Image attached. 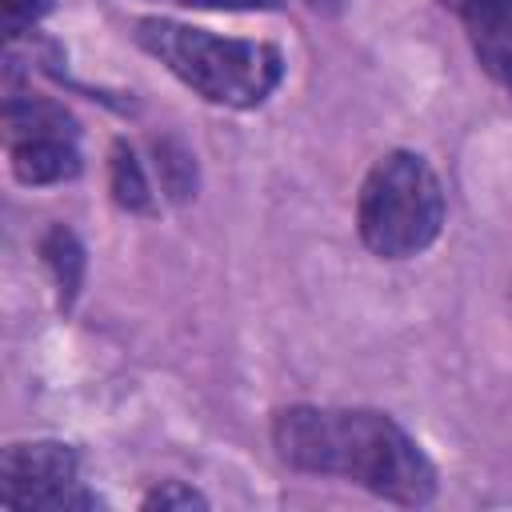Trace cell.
<instances>
[{"instance_id": "cell-7", "label": "cell", "mask_w": 512, "mask_h": 512, "mask_svg": "<svg viewBox=\"0 0 512 512\" xmlns=\"http://www.w3.org/2000/svg\"><path fill=\"white\" fill-rule=\"evenodd\" d=\"M40 252H44V260H48L56 284H60V296L72 300L76 288H80V272H84V252H80L76 236H72L68 228H52V232L44 236V248H40Z\"/></svg>"}, {"instance_id": "cell-6", "label": "cell", "mask_w": 512, "mask_h": 512, "mask_svg": "<svg viewBox=\"0 0 512 512\" xmlns=\"http://www.w3.org/2000/svg\"><path fill=\"white\" fill-rule=\"evenodd\" d=\"M76 132H32L12 136V172L24 184H60L80 172V152L72 144Z\"/></svg>"}, {"instance_id": "cell-3", "label": "cell", "mask_w": 512, "mask_h": 512, "mask_svg": "<svg viewBox=\"0 0 512 512\" xmlns=\"http://www.w3.org/2000/svg\"><path fill=\"white\" fill-rule=\"evenodd\" d=\"M360 240L384 260L424 252L444 228V188L424 156L388 152L372 164L356 200Z\"/></svg>"}, {"instance_id": "cell-9", "label": "cell", "mask_w": 512, "mask_h": 512, "mask_svg": "<svg viewBox=\"0 0 512 512\" xmlns=\"http://www.w3.org/2000/svg\"><path fill=\"white\" fill-rule=\"evenodd\" d=\"M156 152H160V172H164V188L176 196V200H184L188 192H192V184L188 180H180V172L184 176H192V156L180 148V144H156Z\"/></svg>"}, {"instance_id": "cell-13", "label": "cell", "mask_w": 512, "mask_h": 512, "mask_svg": "<svg viewBox=\"0 0 512 512\" xmlns=\"http://www.w3.org/2000/svg\"><path fill=\"white\" fill-rule=\"evenodd\" d=\"M308 4H316V8H320V4H332V0H308Z\"/></svg>"}, {"instance_id": "cell-8", "label": "cell", "mask_w": 512, "mask_h": 512, "mask_svg": "<svg viewBox=\"0 0 512 512\" xmlns=\"http://www.w3.org/2000/svg\"><path fill=\"white\" fill-rule=\"evenodd\" d=\"M112 196H116V204H124L132 212L148 208V180H144L136 156L124 144L112 152Z\"/></svg>"}, {"instance_id": "cell-12", "label": "cell", "mask_w": 512, "mask_h": 512, "mask_svg": "<svg viewBox=\"0 0 512 512\" xmlns=\"http://www.w3.org/2000/svg\"><path fill=\"white\" fill-rule=\"evenodd\" d=\"M192 8H228V12H248V8H276L280 0H180Z\"/></svg>"}, {"instance_id": "cell-5", "label": "cell", "mask_w": 512, "mask_h": 512, "mask_svg": "<svg viewBox=\"0 0 512 512\" xmlns=\"http://www.w3.org/2000/svg\"><path fill=\"white\" fill-rule=\"evenodd\" d=\"M468 28L484 72L512 92V0H444Z\"/></svg>"}, {"instance_id": "cell-10", "label": "cell", "mask_w": 512, "mask_h": 512, "mask_svg": "<svg viewBox=\"0 0 512 512\" xmlns=\"http://www.w3.org/2000/svg\"><path fill=\"white\" fill-rule=\"evenodd\" d=\"M204 504L208 500L196 488L180 484V480H168V484H160L156 492L144 496V508H204Z\"/></svg>"}, {"instance_id": "cell-11", "label": "cell", "mask_w": 512, "mask_h": 512, "mask_svg": "<svg viewBox=\"0 0 512 512\" xmlns=\"http://www.w3.org/2000/svg\"><path fill=\"white\" fill-rule=\"evenodd\" d=\"M48 0H4V28L8 36H20L24 28H32L44 16Z\"/></svg>"}, {"instance_id": "cell-2", "label": "cell", "mask_w": 512, "mask_h": 512, "mask_svg": "<svg viewBox=\"0 0 512 512\" xmlns=\"http://www.w3.org/2000/svg\"><path fill=\"white\" fill-rule=\"evenodd\" d=\"M136 40L176 80L224 108H256L284 76V60L272 44L212 36L176 20H140Z\"/></svg>"}, {"instance_id": "cell-1", "label": "cell", "mask_w": 512, "mask_h": 512, "mask_svg": "<svg viewBox=\"0 0 512 512\" xmlns=\"http://www.w3.org/2000/svg\"><path fill=\"white\" fill-rule=\"evenodd\" d=\"M272 440L284 464L356 480L392 504H428L436 496L432 460L384 412L296 404L276 416Z\"/></svg>"}, {"instance_id": "cell-4", "label": "cell", "mask_w": 512, "mask_h": 512, "mask_svg": "<svg viewBox=\"0 0 512 512\" xmlns=\"http://www.w3.org/2000/svg\"><path fill=\"white\" fill-rule=\"evenodd\" d=\"M0 504L8 508H92L96 496L80 488V460L68 444L32 440L12 444L0 464Z\"/></svg>"}]
</instances>
